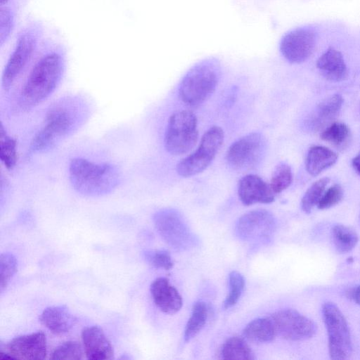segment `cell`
Returning <instances> with one entry per match:
<instances>
[{"mask_svg":"<svg viewBox=\"0 0 360 360\" xmlns=\"http://www.w3.org/2000/svg\"><path fill=\"white\" fill-rule=\"evenodd\" d=\"M69 179L79 193L86 196H101L112 192L120 184L118 168L110 164H98L82 158L71 160Z\"/></svg>","mask_w":360,"mask_h":360,"instance_id":"1","label":"cell"},{"mask_svg":"<svg viewBox=\"0 0 360 360\" xmlns=\"http://www.w3.org/2000/svg\"><path fill=\"white\" fill-rule=\"evenodd\" d=\"M64 71L63 57L56 52L42 56L32 68L20 93L21 105L32 108L46 99L59 84Z\"/></svg>","mask_w":360,"mask_h":360,"instance_id":"2","label":"cell"},{"mask_svg":"<svg viewBox=\"0 0 360 360\" xmlns=\"http://www.w3.org/2000/svg\"><path fill=\"white\" fill-rule=\"evenodd\" d=\"M221 77V64L214 57L202 59L182 77L179 96L185 104L194 106L206 101L215 91Z\"/></svg>","mask_w":360,"mask_h":360,"instance_id":"3","label":"cell"},{"mask_svg":"<svg viewBox=\"0 0 360 360\" xmlns=\"http://www.w3.org/2000/svg\"><path fill=\"white\" fill-rule=\"evenodd\" d=\"M198 139V120L189 110H180L169 118L165 133L166 150L174 155L188 153Z\"/></svg>","mask_w":360,"mask_h":360,"instance_id":"4","label":"cell"},{"mask_svg":"<svg viewBox=\"0 0 360 360\" xmlns=\"http://www.w3.org/2000/svg\"><path fill=\"white\" fill-rule=\"evenodd\" d=\"M74 117L70 110L63 106L51 108L46 113L44 124L33 137L30 152H46L53 148L72 129Z\"/></svg>","mask_w":360,"mask_h":360,"instance_id":"5","label":"cell"},{"mask_svg":"<svg viewBox=\"0 0 360 360\" xmlns=\"http://www.w3.org/2000/svg\"><path fill=\"white\" fill-rule=\"evenodd\" d=\"M224 139V133L220 127H211L202 136L198 148L177 164V174L191 177L206 169L222 146Z\"/></svg>","mask_w":360,"mask_h":360,"instance_id":"6","label":"cell"},{"mask_svg":"<svg viewBox=\"0 0 360 360\" xmlns=\"http://www.w3.org/2000/svg\"><path fill=\"white\" fill-rule=\"evenodd\" d=\"M322 314L328 339L330 357L335 360L347 359L352 344L347 322L338 307L332 302L322 305Z\"/></svg>","mask_w":360,"mask_h":360,"instance_id":"7","label":"cell"},{"mask_svg":"<svg viewBox=\"0 0 360 360\" xmlns=\"http://www.w3.org/2000/svg\"><path fill=\"white\" fill-rule=\"evenodd\" d=\"M155 226L161 237L175 249L185 250L194 243V238L181 215L174 210L164 209L153 217Z\"/></svg>","mask_w":360,"mask_h":360,"instance_id":"8","label":"cell"},{"mask_svg":"<svg viewBox=\"0 0 360 360\" xmlns=\"http://www.w3.org/2000/svg\"><path fill=\"white\" fill-rule=\"evenodd\" d=\"M266 148V141L262 134L250 133L229 147L226 153V160L234 169L249 168L262 160Z\"/></svg>","mask_w":360,"mask_h":360,"instance_id":"9","label":"cell"},{"mask_svg":"<svg viewBox=\"0 0 360 360\" xmlns=\"http://www.w3.org/2000/svg\"><path fill=\"white\" fill-rule=\"evenodd\" d=\"M276 335L291 341H300L313 337L316 332V323L292 309L279 310L270 316Z\"/></svg>","mask_w":360,"mask_h":360,"instance_id":"10","label":"cell"},{"mask_svg":"<svg viewBox=\"0 0 360 360\" xmlns=\"http://www.w3.org/2000/svg\"><path fill=\"white\" fill-rule=\"evenodd\" d=\"M37 38V32L34 29L24 31L18 37L2 74L1 86L5 91L10 89L30 61L36 49Z\"/></svg>","mask_w":360,"mask_h":360,"instance_id":"11","label":"cell"},{"mask_svg":"<svg viewBox=\"0 0 360 360\" xmlns=\"http://www.w3.org/2000/svg\"><path fill=\"white\" fill-rule=\"evenodd\" d=\"M46 355V337L43 331L20 335L1 345L0 358L4 359H44Z\"/></svg>","mask_w":360,"mask_h":360,"instance_id":"12","label":"cell"},{"mask_svg":"<svg viewBox=\"0 0 360 360\" xmlns=\"http://www.w3.org/2000/svg\"><path fill=\"white\" fill-rule=\"evenodd\" d=\"M316 43V34L309 27H297L288 31L281 39L282 56L291 63H301L312 54Z\"/></svg>","mask_w":360,"mask_h":360,"instance_id":"13","label":"cell"},{"mask_svg":"<svg viewBox=\"0 0 360 360\" xmlns=\"http://www.w3.org/2000/svg\"><path fill=\"white\" fill-rule=\"evenodd\" d=\"M276 221L273 214L265 210H256L242 215L236 224V233L242 240H266L273 234Z\"/></svg>","mask_w":360,"mask_h":360,"instance_id":"14","label":"cell"},{"mask_svg":"<svg viewBox=\"0 0 360 360\" xmlns=\"http://www.w3.org/2000/svg\"><path fill=\"white\" fill-rule=\"evenodd\" d=\"M238 195L241 202L246 206L255 203H271L274 201L276 195L269 184L253 174H247L240 179Z\"/></svg>","mask_w":360,"mask_h":360,"instance_id":"15","label":"cell"},{"mask_svg":"<svg viewBox=\"0 0 360 360\" xmlns=\"http://www.w3.org/2000/svg\"><path fill=\"white\" fill-rule=\"evenodd\" d=\"M82 340L84 353L90 360L114 359L111 342L103 330L97 326L85 327L82 330Z\"/></svg>","mask_w":360,"mask_h":360,"instance_id":"16","label":"cell"},{"mask_svg":"<svg viewBox=\"0 0 360 360\" xmlns=\"http://www.w3.org/2000/svg\"><path fill=\"white\" fill-rule=\"evenodd\" d=\"M150 293L155 305L165 314H175L182 307V299L178 290L165 278H158L153 281Z\"/></svg>","mask_w":360,"mask_h":360,"instance_id":"17","label":"cell"},{"mask_svg":"<svg viewBox=\"0 0 360 360\" xmlns=\"http://www.w3.org/2000/svg\"><path fill=\"white\" fill-rule=\"evenodd\" d=\"M39 319L44 326L56 335L68 333L77 322L76 317L65 305L51 306L44 309Z\"/></svg>","mask_w":360,"mask_h":360,"instance_id":"18","label":"cell"},{"mask_svg":"<svg viewBox=\"0 0 360 360\" xmlns=\"http://www.w3.org/2000/svg\"><path fill=\"white\" fill-rule=\"evenodd\" d=\"M316 67L327 79L340 82L347 77V68L342 54L330 47L317 60Z\"/></svg>","mask_w":360,"mask_h":360,"instance_id":"19","label":"cell"},{"mask_svg":"<svg viewBox=\"0 0 360 360\" xmlns=\"http://www.w3.org/2000/svg\"><path fill=\"white\" fill-rule=\"evenodd\" d=\"M342 103L343 98L338 94L323 100L307 121L308 127L314 131L323 129L338 115Z\"/></svg>","mask_w":360,"mask_h":360,"instance_id":"20","label":"cell"},{"mask_svg":"<svg viewBox=\"0 0 360 360\" xmlns=\"http://www.w3.org/2000/svg\"><path fill=\"white\" fill-rule=\"evenodd\" d=\"M338 160V155L332 150L321 146L309 148L305 160L307 172L317 176L323 170L333 165Z\"/></svg>","mask_w":360,"mask_h":360,"instance_id":"21","label":"cell"},{"mask_svg":"<svg viewBox=\"0 0 360 360\" xmlns=\"http://www.w3.org/2000/svg\"><path fill=\"white\" fill-rule=\"evenodd\" d=\"M243 335L255 342H268L277 335L273 323L269 318H259L250 321L243 330Z\"/></svg>","mask_w":360,"mask_h":360,"instance_id":"22","label":"cell"},{"mask_svg":"<svg viewBox=\"0 0 360 360\" xmlns=\"http://www.w3.org/2000/svg\"><path fill=\"white\" fill-rule=\"evenodd\" d=\"M221 356L224 359L253 360V352L244 339L231 337L222 345Z\"/></svg>","mask_w":360,"mask_h":360,"instance_id":"23","label":"cell"},{"mask_svg":"<svg viewBox=\"0 0 360 360\" xmlns=\"http://www.w3.org/2000/svg\"><path fill=\"white\" fill-rule=\"evenodd\" d=\"M208 317V307L202 301L196 302L192 313L186 325L184 340L188 342L195 338L205 326Z\"/></svg>","mask_w":360,"mask_h":360,"instance_id":"24","label":"cell"},{"mask_svg":"<svg viewBox=\"0 0 360 360\" xmlns=\"http://www.w3.org/2000/svg\"><path fill=\"white\" fill-rule=\"evenodd\" d=\"M332 239L336 250L340 253L350 252L359 240L354 230L342 224H337L333 227Z\"/></svg>","mask_w":360,"mask_h":360,"instance_id":"25","label":"cell"},{"mask_svg":"<svg viewBox=\"0 0 360 360\" xmlns=\"http://www.w3.org/2000/svg\"><path fill=\"white\" fill-rule=\"evenodd\" d=\"M17 142L0 125V159L8 169H13L17 162Z\"/></svg>","mask_w":360,"mask_h":360,"instance_id":"26","label":"cell"},{"mask_svg":"<svg viewBox=\"0 0 360 360\" xmlns=\"http://www.w3.org/2000/svg\"><path fill=\"white\" fill-rule=\"evenodd\" d=\"M349 127L342 122H333L321 132V139L336 146H343L350 138Z\"/></svg>","mask_w":360,"mask_h":360,"instance_id":"27","label":"cell"},{"mask_svg":"<svg viewBox=\"0 0 360 360\" xmlns=\"http://www.w3.org/2000/svg\"><path fill=\"white\" fill-rule=\"evenodd\" d=\"M329 180L328 177L321 178L307 190L301 200V207L304 212L310 213L315 205H318Z\"/></svg>","mask_w":360,"mask_h":360,"instance_id":"28","label":"cell"},{"mask_svg":"<svg viewBox=\"0 0 360 360\" xmlns=\"http://www.w3.org/2000/svg\"><path fill=\"white\" fill-rule=\"evenodd\" d=\"M292 181L290 167L285 163H281L275 168L269 184L274 193L277 195L288 188Z\"/></svg>","mask_w":360,"mask_h":360,"instance_id":"29","label":"cell"},{"mask_svg":"<svg viewBox=\"0 0 360 360\" xmlns=\"http://www.w3.org/2000/svg\"><path fill=\"white\" fill-rule=\"evenodd\" d=\"M229 281V292L224 302V309H229L238 302L245 288V278L238 271H231Z\"/></svg>","mask_w":360,"mask_h":360,"instance_id":"30","label":"cell"},{"mask_svg":"<svg viewBox=\"0 0 360 360\" xmlns=\"http://www.w3.org/2000/svg\"><path fill=\"white\" fill-rule=\"evenodd\" d=\"M51 359L80 360L83 359L81 345L76 341H66L56 347L53 351Z\"/></svg>","mask_w":360,"mask_h":360,"instance_id":"31","label":"cell"},{"mask_svg":"<svg viewBox=\"0 0 360 360\" xmlns=\"http://www.w3.org/2000/svg\"><path fill=\"white\" fill-rule=\"evenodd\" d=\"M17 260L13 255L9 252L1 253L0 256V291L6 288L11 278L17 270Z\"/></svg>","mask_w":360,"mask_h":360,"instance_id":"32","label":"cell"},{"mask_svg":"<svg viewBox=\"0 0 360 360\" xmlns=\"http://www.w3.org/2000/svg\"><path fill=\"white\" fill-rule=\"evenodd\" d=\"M343 198V191L339 184H335L323 193L317 207L320 210L330 208L338 204Z\"/></svg>","mask_w":360,"mask_h":360,"instance_id":"33","label":"cell"},{"mask_svg":"<svg viewBox=\"0 0 360 360\" xmlns=\"http://www.w3.org/2000/svg\"><path fill=\"white\" fill-rule=\"evenodd\" d=\"M13 26V13L8 6H1L0 8V45L7 40Z\"/></svg>","mask_w":360,"mask_h":360,"instance_id":"34","label":"cell"},{"mask_svg":"<svg viewBox=\"0 0 360 360\" xmlns=\"http://www.w3.org/2000/svg\"><path fill=\"white\" fill-rule=\"evenodd\" d=\"M145 258L154 267L165 270H169L174 264L169 253L166 250L148 251L145 253Z\"/></svg>","mask_w":360,"mask_h":360,"instance_id":"35","label":"cell"},{"mask_svg":"<svg viewBox=\"0 0 360 360\" xmlns=\"http://www.w3.org/2000/svg\"><path fill=\"white\" fill-rule=\"evenodd\" d=\"M346 295L348 299L360 305V285L349 289Z\"/></svg>","mask_w":360,"mask_h":360,"instance_id":"36","label":"cell"},{"mask_svg":"<svg viewBox=\"0 0 360 360\" xmlns=\"http://www.w3.org/2000/svg\"><path fill=\"white\" fill-rule=\"evenodd\" d=\"M352 163L355 171L360 175V153L353 158Z\"/></svg>","mask_w":360,"mask_h":360,"instance_id":"37","label":"cell"},{"mask_svg":"<svg viewBox=\"0 0 360 360\" xmlns=\"http://www.w3.org/2000/svg\"><path fill=\"white\" fill-rule=\"evenodd\" d=\"M8 1V0H0L1 6H4Z\"/></svg>","mask_w":360,"mask_h":360,"instance_id":"38","label":"cell"}]
</instances>
